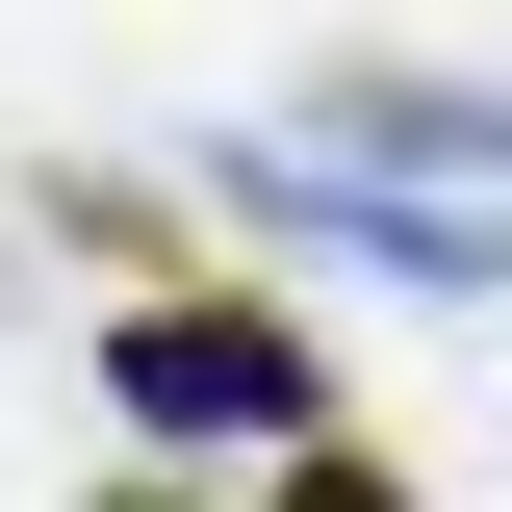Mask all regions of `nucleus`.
Returning a JSON list of instances; mask_svg holds the SVG:
<instances>
[{"label":"nucleus","instance_id":"f257e3e1","mask_svg":"<svg viewBox=\"0 0 512 512\" xmlns=\"http://www.w3.org/2000/svg\"><path fill=\"white\" fill-rule=\"evenodd\" d=\"M103 410H128L154 461H256V436H308L333 384H308L282 308H128V333H103Z\"/></svg>","mask_w":512,"mask_h":512}]
</instances>
